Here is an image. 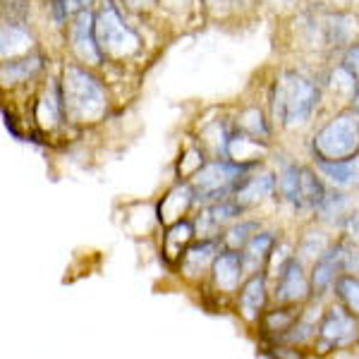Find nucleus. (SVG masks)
Instances as JSON below:
<instances>
[{
  "mask_svg": "<svg viewBox=\"0 0 359 359\" xmlns=\"http://www.w3.org/2000/svg\"><path fill=\"white\" fill-rule=\"evenodd\" d=\"M321 333L331 343H347L355 335V321L345 314L343 309H331L321 326Z\"/></svg>",
  "mask_w": 359,
  "mask_h": 359,
  "instance_id": "9",
  "label": "nucleus"
},
{
  "mask_svg": "<svg viewBox=\"0 0 359 359\" xmlns=\"http://www.w3.org/2000/svg\"><path fill=\"white\" fill-rule=\"evenodd\" d=\"M338 290H340V294H343L347 306L359 314V280H355V278H340Z\"/></svg>",
  "mask_w": 359,
  "mask_h": 359,
  "instance_id": "19",
  "label": "nucleus"
},
{
  "mask_svg": "<svg viewBox=\"0 0 359 359\" xmlns=\"http://www.w3.org/2000/svg\"><path fill=\"white\" fill-rule=\"evenodd\" d=\"M240 304H242V314L247 318H254L259 314V309L264 306V278L262 276H254L252 280L247 283L245 290H242Z\"/></svg>",
  "mask_w": 359,
  "mask_h": 359,
  "instance_id": "12",
  "label": "nucleus"
},
{
  "mask_svg": "<svg viewBox=\"0 0 359 359\" xmlns=\"http://www.w3.org/2000/svg\"><path fill=\"white\" fill-rule=\"evenodd\" d=\"M323 199L321 184L316 182V177L309 170H302V180H299V201L304 204H318Z\"/></svg>",
  "mask_w": 359,
  "mask_h": 359,
  "instance_id": "17",
  "label": "nucleus"
},
{
  "mask_svg": "<svg viewBox=\"0 0 359 359\" xmlns=\"http://www.w3.org/2000/svg\"><path fill=\"white\" fill-rule=\"evenodd\" d=\"M340 249L338 252H331L328 254L323 262H318V266H316V273H314V285L316 287H323L326 285L328 280H331V276H333V271H335V266H338V262H340Z\"/></svg>",
  "mask_w": 359,
  "mask_h": 359,
  "instance_id": "18",
  "label": "nucleus"
},
{
  "mask_svg": "<svg viewBox=\"0 0 359 359\" xmlns=\"http://www.w3.org/2000/svg\"><path fill=\"white\" fill-rule=\"evenodd\" d=\"M314 149L323 161H338L347 158V156H355L359 149V127L355 118L340 115L333 123H328L316 135Z\"/></svg>",
  "mask_w": 359,
  "mask_h": 359,
  "instance_id": "3",
  "label": "nucleus"
},
{
  "mask_svg": "<svg viewBox=\"0 0 359 359\" xmlns=\"http://www.w3.org/2000/svg\"><path fill=\"white\" fill-rule=\"evenodd\" d=\"M235 175H237V168H230L225 163H211V165H206L204 170H199V175L194 177V184L199 187V192L211 194V192L223 189Z\"/></svg>",
  "mask_w": 359,
  "mask_h": 359,
  "instance_id": "8",
  "label": "nucleus"
},
{
  "mask_svg": "<svg viewBox=\"0 0 359 359\" xmlns=\"http://www.w3.org/2000/svg\"><path fill=\"white\" fill-rule=\"evenodd\" d=\"M273 189V177L271 175H259V177H249L240 189H237V204L240 206H249L254 201L264 199V196L271 194Z\"/></svg>",
  "mask_w": 359,
  "mask_h": 359,
  "instance_id": "11",
  "label": "nucleus"
},
{
  "mask_svg": "<svg viewBox=\"0 0 359 359\" xmlns=\"http://www.w3.org/2000/svg\"><path fill=\"white\" fill-rule=\"evenodd\" d=\"M318 101V91L314 84L297 74H285L276 89V113L280 115L283 125L294 127L309 120Z\"/></svg>",
  "mask_w": 359,
  "mask_h": 359,
  "instance_id": "2",
  "label": "nucleus"
},
{
  "mask_svg": "<svg viewBox=\"0 0 359 359\" xmlns=\"http://www.w3.org/2000/svg\"><path fill=\"white\" fill-rule=\"evenodd\" d=\"M355 106L359 108V94H357V98H355Z\"/></svg>",
  "mask_w": 359,
  "mask_h": 359,
  "instance_id": "27",
  "label": "nucleus"
},
{
  "mask_svg": "<svg viewBox=\"0 0 359 359\" xmlns=\"http://www.w3.org/2000/svg\"><path fill=\"white\" fill-rule=\"evenodd\" d=\"M345 67L350 69L355 77H359V46H355V48L345 55Z\"/></svg>",
  "mask_w": 359,
  "mask_h": 359,
  "instance_id": "22",
  "label": "nucleus"
},
{
  "mask_svg": "<svg viewBox=\"0 0 359 359\" xmlns=\"http://www.w3.org/2000/svg\"><path fill=\"white\" fill-rule=\"evenodd\" d=\"M247 230H249V225H242V228H235L233 233V237H230V242H233V245H242V242L247 240Z\"/></svg>",
  "mask_w": 359,
  "mask_h": 359,
  "instance_id": "23",
  "label": "nucleus"
},
{
  "mask_svg": "<svg viewBox=\"0 0 359 359\" xmlns=\"http://www.w3.org/2000/svg\"><path fill=\"white\" fill-rule=\"evenodd\" d=\"M213 257V247L211 245H196L184 254V271L189 276H196L204 271V266L211 262Z\"/></svg>",
  "mask_w": 359,
  "mask_h": 359,
  "instance_id": "15",
  "label": "nucleus"
},
{
  "mask_svg": "<svg viewBox=\"0 0 359 359\" xmlns=\"http://www.w3.org/2000/svg\"><path fill=\"white\" fill-rule=\"evenodd\" d=\"M242 262H245V259H240V254H223V257L216 259L213 271H216L218 287H223V290H235L242 276Z\"/></svg>",
  "mask_w": 359,
  "mask_h": 359,
  "instance_id": "10",
  "label": "nucleus"
},
{
  "mask_svg": "<svg viewBox=\"0 0 359 359\" xmlns=\"http://www.w3.org/2000/svg\"><path fill=\"white\" fill-rule=\"evenodd\" d=\"M318 170L323 172L338 187H350L359 180V156L355 158H338V161H318Z\"/></svg>",
  "mask_w": 359,
  "mask_h": 359,
  "instance_id": "7",
  "label": "nucleus"
},
{
  "mask_svg": "<svg viewBox=\"0 0 359 359\" xmlns=\"http://www.w3.org/2000/svg\"><path fill=\"white\" fill-rule=\"evenodd\" d=\"M187 206H189V189H184V187L172 189L170 196H168V199L163 201V206H161V213H163L161 218H165V221H172V218L182 216V211Z\"/></svg>",
  "mask_w": 359,
  "mask_h": 359,
  "instance_id": "14",
  "label": "nucleus"
},
{
  "mask_svg": "<svg viewBox=\"0 0 359 359\" xmlns=\"http://www.w3.org/2000/svg\"><path fill=\"white\" fill-rule=\"evenodd\" d=\"M32 46V39L25 32H20L17 27H3V55H15V53H25Z\"/></svg>",
  "mask_w": 359,
  "mask_h": 359,
  "instance_id": "13",
  "label": "nucleus"
},
{
  "mask_svg": "<svg viewBox=\"0 0 359 359\" xmlns=\"http://www.w3.org/2000/svg\"><path fill=\"white\" fill-rule=\"evenodd\" d=\"M299 180H302V170H297V168H290V170H285V175L280 180V187L285 196L294 204H299Z\"/></svg>",
  "mask_w": 359,
  "mask_h": 359,
  "instance_id": "20",
  "label": "nucleus"
},
{
  "mask_svg": "<svg viewBox=\"0 0 359 359\" xmlns=\"http://www.w3.org/2000/svg\"><path fill=\"white\" fill-rule=\"evenodd\" d=\"M271 245H273V237H271V235H259V237H254V240L249 242L247 254H245V264L249 266V269H257V264L264 262V257H266V252L271 249Z\"/></svg>",
  "mask_w": 359,
  "mask_h": 359,
  "instance_id": "16",
  "label": "nucleus"
},
{
  "mask_svg": "<svg viewBox=\"0 0 359 359\" xmlns=\"http://www.w3.org/2000/svg\"><path fill=\"white\" fill-rule=\"evenodd\" d=\"M86 3H89V0H67L65 8H67V10H79V8H84Z\"/></svg>",
  "mask_w": 359,
  "mask_h": 359,
  "instance_id": "25",
  "label": "nucleus"
},
{
  "mask_svg": "<svg viewBox=\"0 0 359 359\" xmlns=\"http://www.w3.org/2000/svg\"><path fill=\"white\" fill-rule=\"evenodd\" d=\"M62 101L67 113L74 120H96L106 108L101 86L94 77H89L79 67L65 69V82H62Z\"/></svg>",
  "mask_w": 359,
  "mask_h": 359,
  "instance_id": "1",
  "label": "nucleus"
},
{
  "mask_svg": "<svg viewBox=\"0 0 359 359\" xmlns=\"http://www.w3.org/2000/svg\"><path fill=\"white\" fill-rule=\"evenodd\" d=\"M125 3L135 10H142V8H151V5H156V0H125Z\"/></svg>",
  "mask_w": 359,
  "mask_h": 359,
  "instance_id": "24",
  "label": "nucleus"
},
{
  "mask_svg": "<svg viewBox=\"0 0 359 359\" xmlns=\"http://www.w3.org/2000/svg\"><path fill=\"white\" fill-rule=\"evenodd\" d=\"M278 299L283 302H294V299H302L306 294V280L302 273V266L297 262H287L283 266L280 283H278Z\"/></svg>",
  "mask_w": 359,
  "mask_h": 359,
  "instance_id": "6",
  "label": "nucleus"
},
{
  "mask_svg": "<svg viewBox=\"0 0 359 359\" xmlns=\"http://www.w3.org/2000/svg\"><path fill=\"white\" fill-rule=\"evenodd\" d=\"M96 41L98 48L115 57H125L139 50V36L123 25L120 15L111 5H106L96 17Z\"/></svg>",
  "mask_w": 359,
  "mask_h": 359,
  "instance_id": "4",
  "label": "nucleus"
},
{
  "mask_svg": "<svg viewBox=\"0 0 359 359\" xmlns=\"http://www.w3.org/2000/svg\"><path fill=\"white\" fill-rule=\"evenodd\" d=\"M189 235H192V228H189V223H177L175 228L170 230L168 240H165L168 254H170V257H175V254L180 252V242H187Z\"/></svg>",
  "mask_w": 359,
  "mask_h": 359,
  "instance_id": "21",
  "label": "nucleus"
},
{
  "mask_svg": "<svg viewBox=\"0 0 359 359\" xmlns=\"http://www.w3.org/2000/svg\"><path fill=\"white\" fill-rule=\"evenodd\" d=\"M72 48L82 60L98 62L101 60V48L96 41V20L89 10H82L72 25Z\"/></svg>",
  "mask_w": 359,
  "mask_h": 359,
  "instance_id": "5",
  "label": "nucleus"
},
{
  "mask_svg": "<svg viewBox=\"0 0 359 359\" xmlns=\"http://www.w3.org/2000/svg\"><path fill=\"white\" fill-rule=\"evenodd\" d=\"M211 3H213V5H221V3H225V0H211Z\"/></svg>",
  "mask_w": 359,
  "mask_h": 359,
  "instance_id": "26",
  "label": "nucleus"
}]
</instances>
